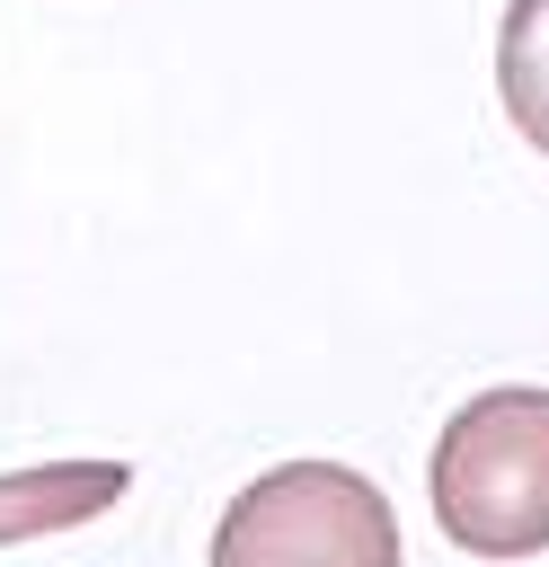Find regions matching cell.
Listing matches in <instances>:
<instances>
[{"label": "cell", "mask_w": 549, "mask_h": 567, "mask_svg": "<svg viewBox=\"0 0 549 567\" xmlns=\"http://www.w3.org/2000/svg\"><path fill=\"white\" fill-rule=\"evenodd\" d=\"M496 89L505 115L522 124V142L549 159V0H514L496 27Z\"/></svg>", "instance_id": "4"}, {"label": "cell", "mask_w": 549, "mask_h": 567, "mask_svg": "<svg viewBox=\"0 0 549 567\" xmlns=\"http://www.w3.org/2000/svg\"><path fill=\"white\" fill-rule=\"evenodd\" d=\"M434 523L469 558H540L549 549V390L505 381L478 390L434 443Z\"/></svg>", "instance_id": "1"}, {"label": "cell", "mask_w": 549, "mask_h": 567, "mask_svg": "<svg viewBox=\"0 0 549 567\" xmlns=\"http://www.w3.org/2000/svg\"><path fill=\"white\" fill-rule=\"evenodd\" d=\"M213 567H398V514L363 470L283 461L230 496Z\"/></svg>", "instance_id": "2"}, {"label": "cell", "mask_w": 549, "mask_h": 567, "mask_svg": "<svg viewBox=\"0 0 549 567\" xmlns=\"http://www.w3.org/2000/svg\"><path fill=\"white\" fill-rule=\"evenodd\" d=\"M133 470L124 461H44V470H0V549L53 540L106 505H124Z\"/></svg>", "instance_id": "3"}]
</instances>
